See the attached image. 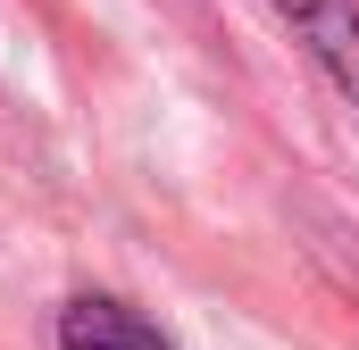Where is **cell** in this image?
<instances>
[{
	"instance_id": "obj_2",
	"label": "cell",
	"mask_w": 359,
	"mask_h": 350,
	"mask_svg": "<svg viewBox=\"0 0 359 350\" xmlns=\"http://www.w3.org/2000/svg\"><path fill=\"white\" fill-rule=\"evenodd\" d=\"M276 17H284V25H292V34H301V25H309V17H318V0H268Z\"/></svg>"
},
{
	"instance_id": "obj_1",
	"label": "cell",
	"mask_w": 359,
	"mask_h": 350,
	"mask_svg": "<svg viewBox=\"0 0 359 350\" xmlns=\"http://www.w3.org/2000/svg\"><path fill=\"white\" fill-rule=\"evenodd\" d=\"M59 350H176L134 300H109V292H76L59 309Z\"/></svg>"
}]
</instances>
